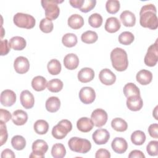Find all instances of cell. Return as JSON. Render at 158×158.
<instances>
[{"mask_svg":"<svg viewBox=\"0 0 158 158\" xmlns=\"http://www.w3.org/2000/svg\"><path fill=\"white\" fill-rule=\"evenodd\" d=\"M156 7L154 4L143 6L139 12V23L144 28L156 30L158 27V19L156 15Z\"/></svg>","mask_w":158,"mask_h":158,"instance_id":"6da1fadb","label":"cell"},{"mask_svg":"<svg viewBox=\"0 0 158 158\" xmlns=\"http://www.w3.org/2000/svg\"><path fill=\"white\" fill-rule=\"evenodd\" d=\"M112 67L117 71H125L128 65V56L126 51L120 48H115L110 52Z\"/></svg>","mask_w":158,"mask_h":158,"instance_id":"7a4b0ae2","label":"cell"},{"mask_svg":"<svg viewBox=\"0 0 158 158\" xmlns=\"http://www.w3.org/2000/svg\"><path fill=\"white\" fill-rule=\"evenodd\" d=\"M68 145L72 151L81 154L87 153L91 148V144L89 140L78 137L71 138L69 140Z\"/></svg>","mask_w":158,"mask_h":158,"instance_id":"3957f363","label":"cell"},{"mask_svg":"<svg viewBox=\"0 0 158 158\" xmlns=\"http://www.w3.org/2000/svg\"><path fill=\"white\" fill-rule=\"evenodd\" d=\"M63 1L59 0H43L41 1V6L44 9L46 19L51 20L56 19L60 13V9L58 4L62 3Z\"/></svg>","mask_w":158,"mask_h":158,"instance_id":"277c9868","label":"cell"},{"mask_svg":"<svg viewBox=\"0 0 158 158\" xmlns=\"http://www.w3.org/2000/svg\"><path fill=\"white\" fill-rule=\"evenodd\" d=\"M13 21L17 27L26 29L33 28L36 23L35 19L32 15L21 12L14 15Z\"/></svg>","mask_w":158,"mask_h":158,"instance_id":"5b68a950","label":"cell"},{"mask_svg":"<svg viewBox=\"0 0 158 158\" xmlns=\"http://www.w3.org/2000/svg\"><path fill=\"white\" fill-rule=\"evenodd\" d=\"M72 129V124L70 121L67 119L60 120L52 129V135L57 139L64 138L67 133Z\"/></svg>","mask_w":158,"mask_h":158,"instance_id":"8992f818","label":"cell"},{"mask_svg":"<svg viewBox=\"0 0 158 158\" xmlns=\"http://www.w3.org/2000/svg\"><path fill=\"white\" fill-rule=\"evenodd\" d=\"M158 60V44L157 40L151 44L148 49L145 55L144 62L148 67H154L157 64Z\"/></svg>","mask_w":158,"mask_h":158,"instance_id":"52a82bcc","label":"cell"},{"mask_svg":"<svg viewBox=\"0 0 158 158\" xmlns=\"http://www.w3.org/2000/svg\"><path fill=\"white\" fill-rule=\"evenodd\" d=\"M48 149L47 143L43 139H36L32 144V152L29 156L30 157L43 158L44 154Z\"/></svg>","mask_w":158,"mask_h":158,"instance_id":"ba28073f","label":"cell"},{"mask_svg":"<svg viewBox=\"0 0 158 158\" xmlns=\"http://www.w3.org/2000/svg\"><path fill=\"white\" fill-rule=\"evenodd\" d=\"M108 118L107 112L102 109H96L94 110L91 115V119L96 127H101L104 125Z\"/></svg>","mask_w":158,"mask_h":158,"instance_id":"9c48e42d","label":"cell"},{"mask_svg":"<svg viewBox=\"0 0 158 158\" xmlns=\"http://www.w3.org/2000/svg\"><path fill=\"white\" fill-rule=\"evenodd\" d=\"M79 98L83 104H91L96 98V93L94 89L89 86L83 87L79 92Z\"/></svg>","mask_w":158,"mask_h":158,"instance_id":"30bf717a","label":"cell"},{"mask_svg":"<svg viewBox=\"0 0 158 158\" xmlns=\"http://www.w3.org/2000/svg\"><path fill=\"white\" fill-rule=\"evenodd\" d=\"M14 67L17 73L24 74L27 73L30 69V62L27 58L23 56H19L15 59Z\"/></svg>","mask_w":158,"mask_h":158,"instance_id":"8fae6325","label":"cell"},{"mask_svg":"<svg viewBox=\"0 0 158 158\" xmlns=\"http://www.w3.org/2000/svg\"><path fill=\"white\" fill-rule=\"evenodd\" d=\"M92 138L96 144H104L109 141L110 138V133L106 129H98L93 133Z\"/></svg>","mask_w":158,"mask_h":158,"instance_id":"7c38bea8","label":"cell"},{"mask_svg":"<svg viewBox=\"0 0 158 158\" xmlns=\"http://www.w3.org/2000/svg\"><path fill=\"white\" fill-rule=\"evenodd\" d=\"M0 101L4 106H12L16 101V94L12 90L5 89L1 94Z\"/></svg>","mask_w":158,"mask_h":158,"instance_id":"4fadbf2b","label":"cell"},{"mask_svg":"<svg viewBox=\"0 0 158 158\" xmlns=\"http://www.w3.org/2000/svg\"><path fill=\"white\" fill-rule=\"evenodd\" d=\"M99 79L102 84L109 86L115 82L116 76L110 69H104L99 72Z\"/></svg>","mask_w":158,"mask_h":158,"instance_id":"5bb4252c","label":"cell"},{"mask_svg":"<svg viewBox=\"0 0 158 158\" xmlns=\"http://www.w3.org/2000/svg\"><path fill=\"white\" fill-rule=\"evenodd\" d=\"M20 100L22 106L27 109L32 108L35 104L34 96L28 90H23L21 92Z\"/></svg>","mask_w":158,"mask_h":158,"instance_id":"9a60e30c","label":"cell"},{"mask_svg":"<svg viewBox=\"0 0 158 158\" xmlns=\"http://www.w3.org/2000/svg\"><path fill=\"white\" fill-rule=\"evenodd\" d=\"M111 147L115 152L117 154H123L127 150L128 143L124 138L116 137L112 141Z\"/></svg>","mask_w":158,"mask_h":158,"instance_id":"2e32d148","label":"cell"},{"mask_svg":"<svg viewBox=\"0 0 158 158\" xmlns=\"http://www.w3.org/2000/svg\"><path fill=\"white\" fill-rule=\"evenodd\" d=\"M126 104L128 109L131 111H138L143 106V99L140 96H131L127 98Z\"/></svg>","mask_w":158,"mask_h":158,"instance_id":"e0dca14e","label":"cell"},{"mask_svg":"<svg viewBox=\"0 0 158 158\" xmlns=\"http://www.w3.org/2000/svg\"><path fill=\"white\" fill-rule=\"evenodd\" d=\"M94 77V72L89 67L83 68L78 73V79L81 83H88L92 81Z\"/></svg>","mask_w":158,"mask_h":158,"instance_id":"ac0fdd59","label":"cell"},{"mask_svg":"<svg viewBox=\"0 0 158 158\" xmlns=\"http://www.w3.org/2000/svg\"><path fill=\"white\" fill-rule=\"evenodd\" d=\"M79 64V59L78 56L73 53L67 54L64 59V65L69 70H74L77 69Z\"/></svg>","mask_w":158,"mask_h":158,"instance_id":"d6986e66","label":"cell"},{"mask_svg":"<svg viewBox=\"0 0 158 158\" xmlns=\"http://www.w3.org/2000/svg\"><path fill=\"white\" fill-rule=\"evenodd\" d=\"M12 120L16 125H23L28 120V114L23 110H16L12 113Z\"/></svg>","mask_w":158,"mask_h":158,"instance_id":"ffe728a7","label":"cell"},{"mask_svg":"<svg viewBox=\"0 0 158 158\" xmlns=\"http://www.w3.org/2000/svg\"><path fill=\"white\" fill-rule=\"evenodd\" d=\"M120 20L125 27H131L135 25L136 17L135 14L129 10L123 11L120 15Z\"/></svg>","mask_w":158,"mask_h":158,"instance_id":"44dd1931","label":"cell"},{"mask_svg":"<svg viewBox=\"0 0 158 158\" xmlns=\"http://www.w3.org/2000/svg\"><path fill=\"white\" fill-rule=\"evenodd\" d=\"M121 27V24L118 19L114 17H110L107 19L104 28L106 31L110 33L117 32Z\"/></svg>","mask_w":158,"mask_h":158,"instance_id":"7402d4cb","label":"cell"},{"mask_svg":"<svg viewBox=\"0 0 158 158\" xmlns=\"http://www.w3.org/2000/svg\"><path fill=\"white\" fill-rule=\"evenodd\" d=\"M136 79L139 84L142 85H147L152 81V74L149 70L143 69L137 73Z\"/></svg>","mask_w":158,"mask_h":158,"instance_id":"603a6c76","label":"cell"},{"mask_svg":"<svg viewBox=\"0 0 158 158\" xmlns=\"http://www.w3.org/2000/svg\"><path fill=\"white\" fill-rule=\"evenodd\" d=\"M94 124L91 119L88 117H81L77 120V127L78 130L83 133L90 131L93 128Z\"/></svg>","mask_w":158,"mask_h":158,"instance_id":"cb8c5ba5","label":"cell"},{"mask_svg":"<svg viewBox=\"0 0 158 158\" xmlns=\"http://www.w3.org/2000/svg\"><path fill=\"white\" fill-rule=\"evenodd\" d=\"M9 45L10 48L15 51H21L26 47L27 42L23 37L16 36L10 39Z\"/></svg>","mask_w":158,"mask_h":158,"instance_id":"d4e9b609","label":"cell"},{"mask_svg":"<svg viewBox=\"0 0 158 158\" xmlns=\"http://www.w3.org/2000/svg\"><path fill=\"white\" fill-rule=\"evenodd\" d=\"M45 106L48 112L51 113L56 112L60 109V101L57 97L51 96L46 100Z\"/></svg>","mask_w":158,"mask_h":158,"instance_id":"484cf974","label":"cell"},{"mask_svg":"<svg viewBox=\"0 0 158 158\" xmlns=\"http://www.w3.org/2000/svg\"><path fill=\"white\" fill-rule=\"evenodd\" d=\"M83 25V18L79 14H73L68 19V25L72 29H79L81 28Z\"/></svg>","mask_w":158,"mask_h":158,"instance_id":"4316f807","label":"cell"},{"mask_svg":"<svg viewBox=\"0 0 158 158\" xmlns=\"http://www.w3.org/2000/svg\"><path fill=\"white\" fill-rule=\"evenodd\" d=\"M46 79L42 76H36L31 81V86L36 91H41L47 86Z\"/></svg>","mask_w":158,"mask_h":158,"instance_id":"83f0119b","label":"cell"},{"mask_svg":"<svg viewBox=\"0 0 158 158\" xmlns=\"http://www.w3.org/2000/svg\"><path fill=\"white\" fill-rule=\"evenodd\" d=\"M123 94L125 97L128 98L131 96H140V91L138 86L133 83H128L123 89Z\"/></svg>","mask_w":158,"mask_h":158,"instance_id":"f1b7e54d","label":"cell"},{"mask_svg":"<svg viewBox=\"0 0 158 158\" xmlns=\"http://www.w3.org/2000/svg\"><path fill=\"white\" fill-rule=\"evenodd\" d=\"M48 72L52 75H57L59 74L61 71V64L60 62L56 59H51L47 65Z\"/></svg>","mask_w":158,"mask_h":158,"instance_id":"f546056e","label":"cell"},{"mask_svg":"<svg viewBox=\"0 0 158 158\" xmlns=\"http://www.w3.org/2000/svg\"><path fill=\"white\" fill-rule=\"evenodd\" d=\"M111 127L114 130L117 131L123 132L127 130L128 124L123 119L117 117L112 120Z\"/></svg>","mask_w":158,"mask_h":158,"instance_id":"4dcf8cb0","label":"cell"},{"mask_svg":"<svg viewBox=\"0 0 158 158\" xmlns=\"http://www.w3.org/2000/svg\"><path fill=\"white\" fill-rule=\"evenodd\" d=\"M35 131L38 135H44L49 130V124L44 120H38L33 125Z\"/></svg>","mask_w":158,"mask_h":158,"instance_id":"1f68e13d","label":"cell"},{"mask_svg":"<svg viewBox=\"0 0 158 158\" xmlns=\"http://www.w3.org/2000/svg\"><path fill=\"white\" fill-rule=\"evenodd\" d=\"M77 37L74 33H68L65 34L62 38V44L67 48H72L77 43Z\"/></svg>","mask_w":158,"mask_h":158,"instance_id":"d6a6232c","label":"cell"},{"mask_svg":"<svg viewBox=\"0 0 158 158\" xmlns=\"http://www.w3.org/2000/svg\"><path fill=\"white\" fill-rule=\"evenodd\" d=\"M51 154L54 158H62L66 154L65 148L61 143H56L52 147Z\"/></svg>","mask_w":158,"mask_h":158,"instance_id":"836d02e7","label":"cell"},{"mask_svg":"<svg viewBox=\"0 0 158 158\" xmlns=\"http://www.w3.org/2000/svg\"><path fill=\"white\" fill-rule=\"evenodd\" d=\"M63 86V82L58 78L51 80L47 83V88L48 90L52 93L59 92L60 91L62 90Z\"/></svg>","mask_w":158,"mask_h":158,"instance_id":"e575fe53","label":"cell"},{"mask_svg":"<svg viewBox=\"0 0 158 158\" xmlns=\"http://www.w3.org/2000/svg\"><path fill=\"white\" fill-rule=\"evenodd\" d=\"M146 135L141 130L135 131L131 135V141L135 145H142L146 141Z\"/></svg>","mask_w":158,"mask_h":158,"instance_id":"d590c367","label":"cell"},{"mask_svg":"<svg viewBox=\"0 0 158 158\" xmlns=\"http://www.w3.org/2000/svg\"><path fill=\"white\" fill-rule=\"evenodd\" d=\"M98 38V34L91 30H88L83 33H82L81 36V41L86 44H92L95 43Z\"/></svg>","mask_w":158,"mask_h":158,"instance_id":"8d00e7d4","label":"cell"},{"mask_svg":"<svg viewBox=\"0 0 158 158\" xmlns=\"http://www.w3.org/2000/svg\"><path fill=\"white\" fill-rule=\"evenodd\" d=\"M11 144L15 149L20 151L25 148L26 146V140L22 136L15 135L13 136L11 139Z\"/></svg>","mask_w":158,"mask_h":158,"instance_id":"74e56055","label":"cell"},{"mask_svg":"<svg viewBox=\"0 0 158 158\" xmlns=\"http://www.w3.org/2000/svg\"><path fill=\"white\" fill-rule=\"evenodd\" d=\"M135 40L133 34L130 31H123L118 36V41L123 45H129L131 44Z\"/></svg>","mask_w":158,"mask_h":158,"instance_id":"f35d334b","label":"cell"},{"mask_svg":"<svg viewBox=\"0 0 158 158\" xmlns=\"http://www.w3.org/2000/svg\"><path fill=\"white\" fill-rule=\"evenodd\" d=\"M120 2L117 0H108L106 3V9L108 13L116 14L120 9Z\"/></svg>","mask_w":158,"mask_h":158,"instance_id":"ab89813d","label":"cell"},{"mask_svg":"<svg viewBox=\"0 0 158 158\" xmlns=\"http://www.w3.org/2000/svg\"><path fill=\"white\" fill-rule=\"evenodd\" d=\"M102 17L98 13H94L91 14L88 18L89 25L93 28H99L102 23Z\"/></svg>","mask_w":158,"mask_h":158,"instance_id":"60d3db41","label":"cell"},{"mask_svg":"<svg viewBox=\"0 0 158 158\" xmlns=\"http://www.w3.org/2000/svg\"><path fill=\"white\" fill-rule=\"evenodd\" d=\"M40 29L41 31L45 33H51L54 28V25L52 20L48 19H43L40 23Z\"/></svg>","mask_w":158,"mask_h":158,"instance_id":"b9f144b4","label":"cell"},{"mask_svg":"<svg viewBox=\"0 0 158 158\" xmlns=\"http://www.w3.org/2000/svg\"><path fill=\"white\" fill-rule=\"evenodd\" d=\"M146 151L151 156H156L158 154V141H151L146 146Z\"/></svg>","mask_w":158,"mask_h":158,"instance_id":"7bdbcfd3","label":"cell"},{"mask_svg":"<svg viewBox=\"0 0 158 158\" xmlns=\"http://www.w3.org/2000/svg\"><path fill=\"white\" fill-rule=\"evenodd\" d=\"M96 4V1L95 0H83V5L80 8V10L84 13L88 12L94 8Z\"/></svg>","mask_w":158,"mask_h":158,"instance_id":"ee69618b","label":"cell"},{"mask_svg":"<svg viewBox=\"0 0 158 158\" xmlns=\"http://www.w3.org/2000/svg\"><path fill=\"white\" fill-rule=\"evenodd\" d=\"M8 134L7 127L5 123L0 121V142L1 146H2L7 140Z\"/></svg>","mask_w":158,"mask_h":158,"instance_id":"f6af8a7d","label":"cell"},{"mask_svg":"<svg viewBox=\"0 0 158 158\" xmlns=\"http://www.w3.org/2000/svg\"><path fill=\"white\" fill-rule=\"evenodd\" d=\"M11 118H12V115L9 111H8L7 110H6V109H0L1 122H2L6 123Z\"/></svg>","mask_w":158,"mask_h":158,"instance_id":"bcb514c9","label":"cell"},{"mask_svg":"<svg viewBox=\"0 0 158 158\" xmlns=\"http://www.w3.org/2000/svg\"><path fill=\"white\" fill-rule=\"evenodd\" d=\"M10 46L7 40H1V56L7 55L10 51Z\"/></svg>","mask_w":158,"mask_h":158,"instance_id":"7dc6e473","label":"cell"},{"mask_svg":"<svg viewBox=\"0 0 158 158\" xmlns=\"http://www.w3.org/2000/svg\"><path fill=\"white\" fill-rule=\"evenodd\" d=\"M148 133L149 135L153 138H158V125L157 123H153L149 125L148 128Z\"/></svg>","mask_w":158,"mask_h":158,"instance_id":"c3c4849f","label":"cell"},{"mask_svg":"<svg viewBox=\"0 0 158 158\" xmlns=\"http://www.w3.org/2000/svg\"><path fill=\"white\" fill-rule=\"evenodd\" d=\"M96 158H110V152L106 149H98L95 154Z\"/></svg>","mask_w":158,"mask_h":158,"instance_id":"681fc988","label":"cell"},{"mask_svg":"<svg viewBox=\"0 0 158 158\" xmlns=\"http://www.w3.org/2000/svg\"><path fill=\"white\" fill-rule=\"evenodd\" d=\"M129 158H144L145 156L143 154V152L139 150H133L130 152V153L128 155Z\"/></svg>","mask_w":158,"mask_h":158,"instance_id":"f907efd6","label":"cell"},{"mask_svg":"<svg viewBox=\"0 0 158 158\" xmlns=\"http://www.w3.org/2000/svg\"><path fill=\"white\" fill-rule=\"evenodd\" d=\"M1 158H6V157H10V158H14L15 157L14 152L9 149H6L2 151L1 155Z\"/></svg>","mask_w":158,"mask_h":158,"instance_id":"816d5d0a","label":"cell"},{"mask_svg":"<svg viewBox=\"0 0 158 158\" xmlns=\"http://www.w3.org/2000/svg\"><path fill=\"white\" fill-rule=\"evenodd\" d=\"M69 3L73 7L80 9L83 5V0H70L69 1Z\"/></svg>","mask_w":158,"mask_h":158,"instance_id":"f5cc1de1","label":"cell"},{"mask_svg":"<svg viewBox=\"0 0 158 158\" xmlns=\"http://www.w3.org/2000/svg\"><path fill=\"white\" fill-rule=\"evenodd\" d=\"M157 107H158V106H157L156 107V108H155V109H154V112H153V115H154V118H156V120H158L157 117H156V115L157 114Z\"/></svg>","mask_w":158,"mask_h":158,"instance_id":"db71d44e","label":"cell"}]
</instances>
